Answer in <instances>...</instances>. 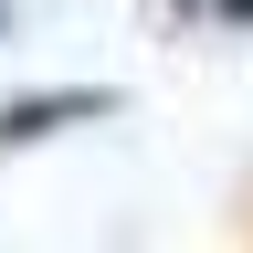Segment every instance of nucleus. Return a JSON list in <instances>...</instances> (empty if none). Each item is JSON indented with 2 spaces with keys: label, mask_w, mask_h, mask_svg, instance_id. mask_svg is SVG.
Wrapping results in <instances>:
<instances>
[{
  "label": "nucleus",
  "mask_w": 253,
  "mask_h": 253,
  "mask_svg": "<svg viewBox=\"0 0 253 253\" xmlns=\"http://www.w3.org/2000/svg\"><path fill=\"white\" fill-rule=\"evenodd\" d=\"M126 95L116 84H63V95H21V106H0V148H32V137H53V126H74V116H116Z\"/></svg>",
  "instance_id": "f257e3e1"
},
{
  "label": "nucleus",
  "mask_w": 253,
  "mask_h": 253,
  "mask_svg": "<svg viewBox=\"0 0 253 253\" xmlns=\"http://www.w3.org/2000/svg\"><path fill=\"white\" fill-rule=\"evenodd\" d=\"M0 32H11V0H0Z\"/></svg>",
  "instance_id": "f03ea898"
}]
</instances>
